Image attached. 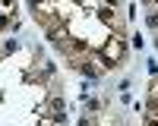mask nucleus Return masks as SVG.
Returning <instances> with one entry per match:
<instances>
[{
	"instance_id": "nucleus-1",
	"label": "nucleus",
	"mask_w": 158,
	"mask_h": 126,
	"mask_svg": "<svg viewBox=\"0 0 158 126\" xmlns=\"http://www.w3.org/2000/svg\"><path fill=\"white\" fill-rule=\"evenodd\" d=\"M120 54H123V41H120V35H114L111 44H108V50H101V57H104V63H108V66H114V63L120 60Z\"/></svg>"
}]
</instances>
